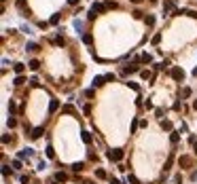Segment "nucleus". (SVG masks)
Returning <instances> with one entry per match:
<instances>
[{"label":"nucleus","mask_w":197,"mask_h":184,"mask_svg":"<svg viewBox=\"0 0 197 184\" xmlns=\"http://www.w3.org/2000/svg\"><path fill=\"white\" fill-rule=\"evenodd\" d=\"M123 157H125V152L121 150V148H114V150H108V152H106V159H108V161H114V163H121Z\"/></svg>","instance_id":"f257e3e1"},{"label":"nucleus","mask_w":197,"mask_h":184,"mask_svg":"<svg viewBox=\"0 0 197 184\" xmlns=\"http://www.w3.org/2000/svg\"><path fill=\"white\" fill-rule=\"evenodd\" d=\"M178 165H180L182 169H191V165H193V159L189 155H180L178 157Z\"/></svg>","instance_id":"f03ea898"},{"label":"nucleus","mask_w":197,"mask_h":184,"mask_svg":"<svg viewBox=\"0 0 197 184\" xmlns=\"http://www.w3.org/2000/svg\"><path fill=\"white\" fill-rule=\"evenodd\" d=\"M172 78H174L176 83H182V81H184V70H182L180 66H174V68H172Z\"/></svg>","instance_id":"7ed1b4c3"},{"label":"nucleus","mask_w":197,"mask_h":184,"mask_svg":"<svg viewBox=\"0 0 197 184\" xmlns=\"http://www.w3.org/2000/svg\"><path fill=\"white\" fill-rule=\"evenodd\" d=\"M61 112H64V114H74V117H78V112H76V108L72 106V104H66V106L61 108Z\"/></svg>","instance_id":"20e7f679"},{"label":"nucleus","mask_w":197,"mask_h":184,"mask_svg":"<svg viewBox=\"0 0 197 184\" xmlns=\"http://www.w3.org/2000/svg\"><path fill=\"white\" fill-rule=\"evenodd\" d=\"M70 169H72V171H76V173H80V171L85 169V163H83V161H76V163H72V165H70Z\"/></svg>","instance_id":"39448f33"},{"label":"nucleus","mask_w":197,"mask_h":184,"mask_svg":"<svg viewBox=\"0 0 197 184\" xmlns=\"http://www.w3.org/2000/svg\"><path fill=\"white\" fill-rule=\"evenodd\" d=\"M133 72H138V66H125V68L121 70V74H123V76H127V74H133Z\"/></svg>","instance_id":"423d86ee"},{"label":"nucleus","mask_w":197,"mask_h":184,"mask_svg":"<svg viewBox=\"0 0 197 184\" xmlns=\"http://www.w3.org/2000/svg\"><path fill=\"white\" fill-rule=\"evenodd\" d=\"M42 133H44V127H36V129H32V133H30V136H32V140H38Z\"/></svg>","instance_id":"0eeeda50"},{"label":"nucleus","mask_w":197,"mask_h":184,"mask_svg":"<svg viewBox=\"0 0 197 184\" xmlns=\"http://www.w3.org/2000/svg\"><path fill=\"white\" fill-rule=\"evenodd\" d=\"M176 8V0H165L163 2V11H174Z\"/></svg>","instance_id":"6e6552de"},{"label":"nucleus","mask_w":197,"mask_h":184,"mask_svg":"<svg viewBox=\"0 0 197 184\" xmlns=\"http://www.w3.org/2000/svg\"><path fill=\"white\" fill-rule=\"evenodd\" d=\"M104 83H106V76H95L91 85H93V89H95V87H102Z\"/></svg>","instance_id":"1a4fd4ad"},{"label":"nucleus","mask_w":197,"mask_h":184,"mask_svg":"<svg viewBox=\"0 0 197 184\" xmlns=\"http://www.w3.org/2000/svg\"><path fill=\"white\" fill-rule=\"evenodd\" d=\"M57 108H59V102H57V100H51V102H49V114H53Z\"/></svg>","instance_id":"9d476101"},{"label":"nucleus","mask_w":197,"mask_h":184,"mask_svg":"<svg viewBox=\"0 0 197 184\" xmlns=\"http://www.w3.org/2000/svg\"><path fill=\"white\" fill-rule=\"evenodd\" d=\"M91 11H93V13H104V11H106V6H104V4H100V2H93Z\"/></svg>","instance_id":"9b49d317"},{"label":"nucleus","mask_w":197,"mask_h":184,"mask_svg":"<svg viewBox=\"0 0 197 184\" xmlns=\"http://www.w3.org/2000/svg\"><path fill=\"white\" fill-rule=\"evenodd\" d=\"M80 138H83V142H85V144H91V142H93V136L89 133V131H83V136H80Z\"/></svg>","instance_id":"f8f14e48"},{"label":"nucleus","mask_w":197,"mask_h":184,"mask_svg":"<svg viewBox=\"0 0 197 184\" xmlns=\"http://www.w3.org/2000/svg\"><path fill=\"white\" fill-rule=\"evenodd\" d=\"M172 165H174V157H167L165 165H163V171H169V169H172Z\"/></svg>","instance_id":"ddd939ff"},{"label":"nucleus","mask_w":197,"mask_h":184,"mask_svg":"<svg viewBox=\"0 0 197 184\" xmlns=\"http://www.w3.org/2000/svg\"><path fill=\"white\" fill-rule=\"evenodd\" d=\"M95 178H97V180H106L108 176H106V171H104L102 167H97V169H95Z\"/></svg>","instance_id":"4468645a"},{"label":"nucleus","mask_w":197,"mask_h":184,"mask_svg":"<svg viewBox=\"0 0 197 184\" xmlns=\"http://www.w3.org/2000/svg\"><path fill=\"white\" fill-rule=\"evenodd\" d=\"M23 83H25V76H23V74H17V76H15V81H13V85H17V87L23 85Z\"/></svg>","instance_id":"2eb2a0df"},{"label":"nucleus","mask_w":197,"mask_h":184,"mask_svg":"<svg viewBox=\"0 0 197 184\" xmlns=\"http://www.w3.org/2000/svg\"><path fill=\"white\" fill-rule=\"evenodd\" d=\"M66 180H68V176H66L64 171H57L55 173V182H66Z\"/></svg>","instance_id":"dca6fc26"},{"label":"nucleus","mask_w":197,"mask_h":184,"mask_svg":"<svg viewBox=\"0 0 197 184\" xmlns=\"http://www.w3.org/2000/svg\"><path fill=\"white\" fill-rule=\"evenodd\" d=\"M144 21H146L148 28H153V25H155V15H146V17H144Z\"/></svg>","instance_id":"f3484780"},{"label":"nucleus","mask_w":197,"mask_h":184,"mask_svg":"<svg viewBox=\"0 0 197 184\" xmlns=\"http://www.w3.org/2000/svg\"><path fill=\"white\" fill-rule=\"evenodd\" d=\"M28 66H30V70H34V72H36V70L40 68V61H38V59H32V61H30Z\"/></svg>","instance_id":"a211bd4d"},{"label":"nucleus","mask_w":197,"mask_h":184,"mask_svg":"<svg viewBox=\"0 0 197 184\" xmlns=\"http://www.w3.org/2000/svg\"><path fill=\"white\" fill-rule=\"evenodd\" d=\"M169 140H172V144H178V140H180V133H178V131H172Z\"/></svg>","instance_id":"6ab92c4d"},{"label":"nucleus","mask_w":197,"mask_h":184,"mask_svg":"<svg viewBox=\"0 0 197 184\" xmlns=\"http://www.w3.org/2000/svg\"><path fill=\"white\" fill-rule=\"evenodd\" d=\"M8 112H11V117H15V112H17V108H15V100L8 102Z\"/></svg>","instance_id":"aec40b11"},{"label":"nucleus","mask_w":197,"mask_h":184,"mask_svg":"<svg viewBox=\"0 0 197 184\" xmlns=\"http://www.w3.org/2000/svg\"><path fill=\"white\" fill-rule=\"evenodd\" d=\"M180 15H186L184 8H174V11H172V17H180Z\"/></svg>","instance_id":"412c9836"},{"label":"nucleus","mask_w":197,"mask_h":184,"mask_svg":"<svg viewBox=\"0 0 197 184\" xmlns=\"http://www.w3.org/2000/svg\"><path fill=\"white\" fill-rule=\"evenodd\" d=\"M53 45H55V47H61V45H64V36H55V38H53Z\"/></svg>","instance_id":"4be33fe9"},{"label":"nucleus","mask_w":197,"mask_h":184,"mask_svg":"<svg viewBox=\"0 0 197 184\" xmlns=\"http://www.w3.org/2000/svg\"><path fill=\"white\" fill-rule=\"evenodd\" d=\"M83 42H85V45H91V42H93V36H91V34H83Z\"/></svg>","instance_id":"5701e85b"},{"label":"nucleus","mask_w":197,"mask_h":184,"mask_svg":"<svg viewBox=\"0 0 197 184\" xmlns=\"http://www.w3.org/2000/svg\"><path fill=\"white\" fill-rule=\"evenodd\" d=\"M161 127H163L165 131H172L174 127H172V123H169V121H161Z\"/></svg>","instance_id":"b1692460"},{"label":"nucleus","mask_w":197,"mask_h":184,"mask_svg":"<svg viewBox=\"0 0 197 184\" xmlns=\"http://www.w3.org/2000/svg\"><path fill=\"white\" fill-rule=\"evenodd\" d=\"M140 76L144 78V81H148V78L153 76V74H150V70H140Z\"/></svg>","instance_id":"393cba45"},{"label":"nucleus","mask_w":197,"mask_h":184,"mask_svg":"<svg viewBox=\"0 0 197 184\" xmlns=\"http://www.w3.org/2000/svg\"><path fill=\"white\" fill-rule=\"evenodd\" d=\"M140 61H142V64H150V61H153V57H150L148 53H144V55L140 57Z\"/></svg>","instance_id":"a878e982"},{"label":"nucleus","mask_w":197,"mask_h":184,"mask_svg":"<svg viewBox=\"0 0 197 184\" xmlns=\"http://www.w3.org/2000/svg\"><path fill=\"white\" fill-rule=\"evenodd\" d=\"M47 157H49V159H55V150H53V146H51V144L47 146Z\"/></svg>","instance_id":"bb28decb"},{"label":"nucleus","mask_w":197,"mask_h":184,"mask_svg":"<svg viewBox=\"0 0 197 184\" xmlns=\"http://www.w3.org/2000/svg\"><path fill=\"white\" fill-rule=\"evenodd\" d=\"M23 68H25L23 64H15V66H13V70H15L17 74H23Z\"/></svg>","instance_id":"cd10ccee"},{"label":"nucleus","mask_w":197,"mask_h":184,"mask_svg":"<svg viewBox=\"0 0 197 184\" xmlns=\"http://www.w3.org/2000/svg\"><path fill=\"white\" fill-rule=\"evenodd\" d=\"M189 142H191L193 150H195V155H197V138H195V136H191V138H189Z\"/></svg>","instance_id":"c85d7f7f"},{"label":"nucleus","mask_w":197,"mask_h":184,"mask_svg":"<svg viewBox=\"0 0 197 184\" xmlns=\"http://www.w3.org/2000/svg\"><path fill=\"white\" fill-rule=\"evenodd\" d=\"M140 127V121L138 119H133V123H131V133H136V129Z\"/></svg>","instance_id":"c756f323"},{"label":"nucleus","mask_w":197,"mask_h":184,"mask_svg":"<svg viewBox=\"0 0 197 184\" xmlns=\"http://www.w3.org/2000/svg\"><path fill=\"white\" fill-rule=\"evenodd\" d=\"M127 182H129V184H140V180H138L136 176H133V173H129V178H127Z\"/></svg>","instance_id":"7c9ffc66"},{"label":"nucleus","mask_w":197,"mask_h":184,"mask_svg":"<svg viewBox=\"0 0 197 184\" xmlns=\"http://www.w3.org/2000/svg\"><path fill=\"white\" fill-rule=\"evenodd\" d=\"M150 42H153V45H159V42H161V34H155V36L150 38Z\"/></svg>","instance_id":"2f4dec72"},{"label":"nucleus","mask_w":197,"mask_h":184,"mask_svg":"<svg viewBox=\"0 0 197 184\" xmlns=\"http://www.w3.org/2000/svg\"><path fill=\"white\" fill-rule=\"evenodd\" d=\"M30 85H32V87H40V83H38V78H36V76H32V78H30Z\"/></svg>","instance_id":"473e14b6"},{"label":"nucleus","mask_w":197,"mask_h":184,"mask_svg":"<svg viewBox=\"0 0 197 184\" xmlns=\"http://www.w3.org/2000/svg\"><path fill=\"white\" fill-rule=\"evenodd\" d=\"M127 87H129V89H133V91H140V87H138V83H127Z\"/></svg>","instance_id":"72a5a7b5"},{"label":"nucleus","mask_w":197,"mask_h":184,"mask_svg":"<svg viewBox=\"0 0 197 184\" xmlns=\"http://www.w3.org/2000/svg\"><path fill=\"white\" fill-rule=\"evenodd\" d=\"M11 165H13V169H21V161H19V159H15Z\"/></svg>","instance_id":"f704fd0d"},{"label":"nucleus","mask_w":197,"mask_h":184,"mask_svg":"<svg viewBox=\"0 0 197 184\" xmlns=\"http://www.w3.org/2000/svg\"><path fill=\"white\" fill-rule=\"evenodd\" d=\"M40 47L36 45V42H30V45H28V51H38Z\"/></svg>","instance_id":"c9c22d12"},{"label":"nucleus","mask_w":197,"mask_h":184,"mask_svg":"<svg viewBox=\"0 0 197 184\" xmlns=\"http://www.w3.org/2000/svg\"><path fill=\"white\" fill-rule=\"evenodd\" d=\"M49 23H53V25H57V23H59V15H53Z\"/></svg>","instance_id":"e433bc0d"},{"label":"nucleus","mask_w":197,"mask_h":184,"mask_svg":"<svg viewBox=\"0 0 197 184\" xmlns=\"http://www.w3.org/2000/svg\"><path fill=\"white\" fill-rule=\"evenodd\" d=\"M104 6H106V8H114V6H117V2H112V0H108V2H104Z\"/></svg>","instance_id":"4c0bfd02"},{"label":"nucleus","mask_w":197,"mask_h":184,"mask_svg":"<svg viewBox=\"0 0 197 184\" xmlns=\"http://www.w3.org/2000/svg\"><path fill=\"white\" fill-rule=\"evenodd\" d=\"M182 98H191V89L186 87V89H182Z\"/></svg>","instance_id":"58836bf2"},{"label":"nucleus","mask_w":197,"mask_h":184,"mask_svg":"<svg viewBox=\"0 0 197 184\" xmlns=\"http://www.w3.org/2000/svg\"><path fill=\"white\" fill-rule=\"evenodd\" d=\"M155 117H159V119L163 117V108H155Z\"/></svg>","instance_id":"ea45409f"},{"label":"nucleus","mask_w":197,"mask_h":184,"mask_svg":"<svg viewBox=\"0 0 197 184\" xmlns=\"http://www.w3.org/2000/svg\"><path fill=\"white\" fill-rule=\"evenodd\" d=\"M8 127H17V119H13V117L8 119Z\"/></svg>","instance_id":"a19ab883"},{"label":"nucleus","mask_w":197,"mask_h":184,"mask_svg":"<svg viewBox=\"0 0 197 184\" xmlns=\"http://www.w3.org/2000/svg\"><path fill=\"white\" fill-rule=\"evenodd\" d=\"M8 173H11V167H8V165H4V167H2V176H8Z\"/></svg>","instance_id":"79ce46f5"},{"label":"nucleus","mask_w":197,"mask_h":184,"mask_svg":"<svg viewBox=\"0 0 197 184\" xmlns=\"http://www.w3.org/2000/svg\"><path fill=\"white\" fill-rule=\"evenodd\" d=\"M85 95H87V98H93V95H95V89H87Z\"/></svg>","instance_id":"37998d69"},{"label":"nucleus","mask_w":197,"mask_h":184,"mask_svg":"<svg viewBox=\"0 0 197 184\" xmlns=\"http://www.w3.org/2000/svg\"><path fill=\"white\" fill-rule=\"evenodd\" d=\"M8 142H11V136L4 133V136H2V144H8Z\"/></svg>","instance_id":"c03bdc74"},{"label":"nucleus","mask_w":197,"mask_h":184,"mask_svg":"<svg viewBox=\"0 0 197 184\" xmlns=\"http://www.w3.org/2000/svg\"><path fill=\"white\" fill-rule=\"evenodd\" d=\"M174 182L176 184H182V176H180V173H176V176H174Z\"/></svg>","instance_id":"a18cd8bd"},{"label":"nucleus","mask_w":197,"mask_h":184,"mask_svg":"<svg viewBox=\"0 0 197 184\" xmlns=\"http://www.w3.org/2000/svg\"><path fill=\"white\" fill-rule=\"evenodd\" d=\"M146 110H155V106H153V102H150V100H146Z\"/></svg>","instance_id":"49530a36"},{"label":"nucleus","mask_w":197,"mask_h":184,"mask_svg":"<svg viewBox=\"0 0 197 184\" xmlns=\"http://www.w3.org/2000/svg\"><path fill=\"white\" fill-rule=\"evenodd\" d=\"M186 15H189L191 19H197V13H195V11H186Z\"/></svg>","instance_id":"de8ad7c7"},{"label":"nucleus","mask_w":197,"mask_h":184,"mask_svg":"<svg viewBox=\"0 0 197 184\" xmlns=\"http://www.w3.org/2000/svg\"><path fill=\"white\" fill-rule=\"evenodd\" d=\"M87 19H89V21H93V19H95V13H93V11H89V15H87Z\"/></svg>","instance_id":"09e8293b"},{"label":"nucleus","mask_w":197,"mask_h":184,"mask_svg":"<svg viewBox=\"0 0 197 184\" xmlns=\"http://www.w3.org/2000/svg\"><path fill=\"white\" fill-rule=\"evenodd\" d=\"M83 112H85V114L89 117V114H91V106H85V108H83Z\"/></svg>","instance_id":"8fccbe9b"},{"label":"nucleus","mask_w":197,"mask_h":184,"mask_svg":"<svg viewBox=\"0 0 197 184\" xmlns=\"http://www.w3.org/2000/svg\"><path fill=\"white\" fill-rule=\"evenodd\" d=\"M17 6H19V8H25V0H17Z\"/></svg>","instance_id":"3c124183"},{"label":"nucleus","mask_w":197,"mask_h":184,"mask_svg":"<svg viewBox=\"0 0 197 184\" xmlns=\"http://www.w3.org/2000/svg\"><path fill=\"white\" fill-rule=\"evenodd\" d=\"M133 17H136V19H142V11H133Z\"/></svg>","instance_id":"603ef678"},{"label":"nucleus","mask_w":197,"mask_h":184,"mask_svg":"<svg viewBox=\"0 0 197 184\" xmlns=\"http://www.w3.org/2000/svg\"><path fill=\"white\" fill-rule=\"evenodd\" d=\"M108 182H110V184H121V182H119L117 178H108Z\"/></svg>","instance_id":"864d4df0"},{"label":"nucleus","mask_w":197,"mask_h":184,"mask_svg":"<svg viewBox=\"0 0 197 184\" xmlns=\"http://www.w3.org/2000/svg\"><path fill=\"white\" fill-rule=\"evenodd\" d=\"M68 4H78V0H68Z\"/></svg>","instance_id":"5fc2aeb1"},{"label":"nucleus","mask_w":197,"mask_h":184,"mask_svg":"<svg viewBox=\"0 0 197 184\" xmlns=\"http://www.w3.org/2000/svg\"><path fill=\"white\" fill-rule=\"evenodd\" d=\"M193 110H197V100H193Z\"/></svg>","instance_id":"6e6d98bb"},{"label":"nucleus","mask_w":197,"mask_h":184,"mask_svg":"<svg viewBox=\"0 0 197 184\" xmlns=\"http://www.w3.org/2000/svg\"><path fill=\"white\" fill-rule=\"evenodd\" d=\"M131 2H133V4H140V2H142V0H131Z\"/></svg>","instance_id":"4d7b16f0"},{"label":"nucleus","mask_w":197,"mask_h":184,"mask_svg":"<svg viewBox=\"0 0 197 184\" xmlns=\"http://www.w3.org/2000/svg\"><path fill=\"white\" fill-rule=\"evenodd\" d=\"M85 184H95V182H89V180H87V182H85Z\"/></svg>","instance_id":"13d9d810"},{"label":"nucleus","mask_w":197,"mask_h":184,"mask_svg":"<svg viewBox=\"0 0 197 184\" xmlns=\"http://www.w3.org/2000/svg\"><path fill=\"white\" fill-rule=\"evenodd\" d=\"M150 2H153V4H155V2H159V0H150Z\"/></svg>","instance_id":"bf43d9fd"}]
</instances>
